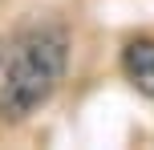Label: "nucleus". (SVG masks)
<instances>
[{
	"label": "nucleus",
	"mask_w": 154,
	"mask_h": 150,
	"mask_svg": "<svg viewBox=\"0 0 154 150\" xmlns=\"http://www.w3.org/2000/svg\"><path fill=\"white\" fill-rule=\"evenodd\" d=\"M69 65V32L61 24L29 29L0 65V122H29L61 89Z\"/></svg>",
	"instance_id": "obj_1"
},
{
	"label": "nucleus",
	"mask_w": 154,
	"mask_h": 150,
	"mask_svg": "<svg viewBox=\"0 0 154 150\" xmlns=\"http://www.w3.org/2000/svg\"><path fill=\"white\" fill-rule=\"evenodd\" d=\"M122 73L142 97H154V37L126 41L122 49Z\"/></svg>",
	"instance_id": "obj_2"
},
{
	"label": "nucleus",
	"mask_w": 154,
	"mask_h": 150,
	"mask_svg": "<svg viewBox=\"0 0 154 150\" xmlns=\"http://www.w3.org/2000/svg\"><path fill=\"white\" fill-rule=\"evenodd\" d=\"M0 65H4V53H0Z\"/></svg>",
	"instance_id": "obj_3"
}]
</instances>
